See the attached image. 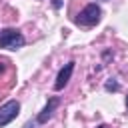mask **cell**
<instances>
[{
    "mask_svg": "<svg viewBox=\"0 0 128 128\" xmlns=\"http://www.w3.org/2000/svg\"><path fill=\"white\" fill-rule=\"evenodd\" d=\"M24 36L14 30V28H6L0 32V48H6V50H16L20 46H24Z\"/></svg>",
    "mask_w": 128,
    "mask_h": 128,
    "instance_id": "obj_1",
    "label": "cell"
},
{
    "mask_svg": "<svg viewBox=\"0 0 128 128\" xmlns=\"http://www.w3.org/2000/svg\"><path fill=\"white\" fill-rule=\"evenodd\" d=\"M100 16H102L100 6H98V4H88V6H84V10L78 14L76 22L82 24V26H94V24L100 22Z\"/></svg>",
    "mask_w": 128,
    "mask_h": 128,
    "instance_id": "obj_2",
    "label": "cell"
},
{
    "mask_svg": "<svg viewBox=\"0 0 128 128\" xmlns=\"http://www.w3.org/2000/svg\"><path fill=\"white\" fill-rule=\"evenodd\" d=\"M18 112H20V104L16 100H8L6 104H2L0 106V128L6 126V124H10L18 116Z\"/></svg>",
    "mask_w": 128,
    "mask_h": 128,
    "instance_id": "obj_3",
    "label": "cell"
},
{
    "mask_svg": "<svg viewBox=\"0 0 128 128\" xmlns=\"http://www.w3.org/2000/svg\"><path fill=\"white\" fill-rule=\"evenodd\" d=\"M72 72H74V62H68L60 72H58V76H56V82H54V90H62L66 84H68V80H70V76H72Z\"/></svg>",
    "mask_w": 128,
    "mask_h": 128,
    "instance_id": "obj_4",
    "label": "cell"
},
{
    "mask_svg": "<svg viewBox=\"0 0 128 128\" xmlns=\"http://www.w3.org/2000/svg\"><path fill=\"white\" fill-rule=\"evenodd\" d=\"M56 106H58V100H56V98H50V102H48V104L44 106V110H42V112L38 114V118H36V122H40V124H44V122H48Z\"/></svg>",
    "mask_w": 128,
    "mask_h": 128,
    "instance_id": "obj_5",
    "label": "cell"
},
{
    "mask_svg": "<svg viewBox=\"0 0 128 128\" xmlns=\"http://www.w3.org/2000/svg\"><path fill=\"white\" fill-rule=\"evenodd\" d=\"M104 88H106V92H116V90L120 88V84H118V82H116L114 78H110V80H108V82L104 84Z\"/></svg>",
    "mask_w": 128,
    "mask_h": 128,
    "instance_id": "obj_6",
    "label": "cell"
},
{
    "mask_svg": "<svg viewBox=\"0 0 128 128\" xmlns=\"http://www.w3.org/2000/svg\"><path fill=\"white\" fill-rule=\"evenodd\" d=\"M52 6H54V8H60V6H62V0H52Z\"/></svg>",
    "mask_w": 128,
    "mask_h": 128,
    "instance_id": "obj_7",
    "label": "cell"
},
{
    "mask_svg": "<svg viewBox=\"0 0 128 128\" xmlns=\"http://www.w3.org/2000/svg\"><path fill=\"white\" fill-rule=\"evenodd\" d=\"M34 126H36V124H34V122H28V124H26V126H24V128H34Z\"/></svg>",
    "mask_w": 128,
    "mask_h": 128,
    "instance_id": "obj_8",
    "label": "cell"
},
{
    "mask_svg": "<svg viewBox=\"0 0 128 128\" xmlns=\"http://www.w3.org/2000/svg\"><path fill=\"white\" fill-rule=\"evenodd\" d=\"M98 128H106V126H104V124H100V126H98Z\"/></svg>",
    "mask_w": 128,
    "mask_h": 128,
    "instance_id": "obj_9",
    "label": "cell"
},
{
    "mask_svg": "<svg viewBox=\"0 0 128 128\" xmlns=\"http://www.w3.org/2000/svg\"><path fill=\"white\" fill-rule=\"evenodd\" d=\"M126 108H128V96H126Z\"/></svg>",
    "mask_w": 128,
    "mask_h": 128,
    "instance_id": "obj_10",
    "label": "cell"
},
{
    "mask_svg": "<svg viewBox=\"0 0 128 128\" xmlns=\"http://www.w3.org/2000/svg\"><path fill=\"white\" fill-rule=\"evenodd\" d=\"M2 68H4V66H0V70H2Z\"/></svg>",
    "mask_w": 128,
    "mask_h": 128,
    "instance_id": "obj_11",
    "label": "cell"
},
{
    "mask_svg": "<svg viewBox=\"0 0 128 128\" xmlns=\"http://www.w3.org/2000/svg\"><path fill=\"white\" fill-rule=\"evenodd\" d=\"M102 2H106V0H102Z\"/></svg>",
    "mask_w": 128,
    "mask_h": 128,
    "instance_id": "obj_12",
    "label": "cell"
}]
</instances>
